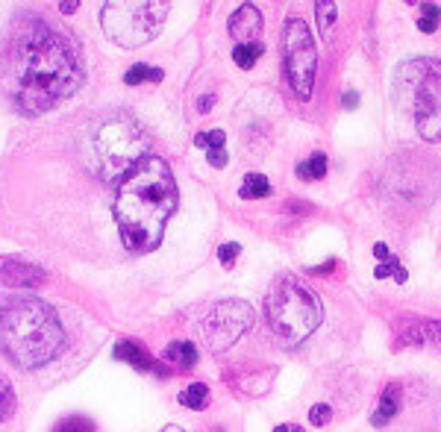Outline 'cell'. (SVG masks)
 Listing matches in <instances>:
<instances>
[{
  "label": "cell",
  "instance_id": "277c9868",
  "mask_svg": "<svg viewBox=\"0 0 441 432\" xmlns=\"http://www.w3.org/2000/svg\"><path fill=\"white\" fill-rule=\"evenodd\" d=\"M150 138L126 112H115L94 129L89 168L103 182H121L147 156Z\"/></svg>",
  "mask_w": 441,
  "mask_h": 432
},
{
  "label": "cell",
  "instance_id": "44dd1931",
  "mask_svg": "<svg viewBox=\"0 0 441 432\" xmlns=\"http://www.w3.org/2000/svg\"><path fill=\"white\" fill-rule=\"evenodd\" d=\"M165 74H162V68H150V65H133L130 71L124 74V82L126 85H141V82H159Z\"/></svg>",
  "mask_w": 441,
  "mask_h": 432
},
{
  "label": "cell",
  "instance_id": "7a4b0ae2",
  "mask_svg": "<svg viewBox=\"0 0 441 432\" xmlns=\"http://www.w3.org/2000/svg\"><path fill=\"white\" fill-rule=\"evenodd\" d=\"M177 209V182L162 156H145L118 182L112 203L118 233L130 253H150L159 247L165 224Z\"/></svg>",
  "mask_w": 441,
  "mask_h": 432
},
{
  "label": "cell",
  "instance_id": "8d00e7d4",
  "mask_svg": "<svg viewBox=\"0 0 441 432\" xmlns=\"http://www.w3.org/2000/svg\"><path fill=\"white\" fill-rule=\"evenodd\" d=\"M162 432H186V429H180V426H165Z\"/></svg>",
  "mask_w": 441,
  "mask_h": 432
},
{
  "label": "cell",
  "instance_id": "d6986e66",
  "mask_svg": "<svg viewBox=\"0 0 441 432\" xmlns=\"http://www.w3.org/2000/svg\"><path fill=\"white\" fill-rule=\"evenodd\" d=\"M238 194L245 197V200L268 197V194H271V182H268V177H262V174H247V177H245V185H241Z\"/></svg>",
  "mask_w": 441,
  "mask_h": 432
},
{
  "label": "cell",
  "instance_id": "d4e9b609",
  "mask_svg": "<svg viewBox=\"0 0 441 432\" xmlns=\"http://www.w3.org/2000/svg\"><path fill=\"white\" fill-rule=\"evenodd\" d=\"M330 417H333V409L326 406V403H315V406L309 409V424L312 426H326V424H330Z\"/></svg>",
  "mask_w": 441,
  "mask_h": 432
},
{
  "label": "cell",
  "instance_id": "ba28073f",
  "mask_svg": "<svg viewBox=\"0 0 441 432\" xmlns=\"http://www.w3.org/2000/svg\"><path fill=\"white\" fill-rule=\"evenodd\" d=\"M282 59H286V80L297 100H309L315 89V71H318V53L315 38H312L306 21L289 18L282 30Z\"/></svg>",
  "mask_w": 441,
  "mask_h": 432
},
{
  "label": "cell",
  "instance_id": "2e32d148",
  "mask_svg": "<svg viewBox=\"0 0 441 432\" xmlns=\"http://www.w3.org/2000/svg\"><path fill=\"white\" fill-rule=\"evenodd\" d=\"M297 177L315 182L321 177H326V153H312L306 162L297 165Z\"/></svg>",
  "mask_w": 441,
  "mask_h": 432
},
{
  "label": "cell",
  "instance_id": "6da1fadb",
  "mask_svg": "<svg viewBox=\"0 0 441 432\" xmlns=\"http://www.w3.org/2000/svg\"><path fill=\"white\" fill-rule=\"evenodd\" d=\"M85 80L82 53L68 33L41 15L15 18L0 50V85L21 115H41Z\"/></svg>",
  "mask_w": 441,
  "mask_h": 432
},
{
  "label": "cell",
  "instance_id": "d590c367",
  "mask_svg": "<svg viewBox=\"0 0 441 432\" xmlns=\"http://www.w3.org/2000/svg\"><path fill=\"white\" fill-rule=\"evenodd\" d=\"M77 9V0H65L62 3V12H74Z\"/></svg>",
  "mask_w": 441,
  "mask_h": 432
},
{
  "label": "cell",
  "instance_id": "4316f807",
  "mask_svg": "<svg viewBox=\"0 0 441 432\" xmlns=\"http://www.w3.org/2000/svg\"><path fill=\"white\" fill-rule=\"evenodd\" d=\"M238 244H221V250H218V259H221V265H226V268H230L233 262H236V259H238Z\"/></svg>",
  "mask_w": 441,
  "mask_h": 432
},
{
  "label": "cell",
  "instance_id": "74e56055",
  "mask_svg": "<svg viewBox=\"0 0 441 432\" xmlns=\"http://www.w3.org/2000/svg\"><path fill=\"white\" fill-rule=\"evenodd\" d=\"M406 3H409V6H415V3H418V0H406Z\"/></svg>",
  "mask_w": 441,
  "mask_h": 432
},
{
  "label": "cell",
  "instance_id": "3957f363",
  "mask_svg": "<svg viewBox=\"0 0 441 432\" xmlns=\"http://www.w3.org/2000/svg\"><path fill=\"white\" fill-rule=\"evenodd\" d=\"M65 347V329L45 300L33 294L9 297L0 309V350L24 370L53 362Z\"/></svg>",
  "mask_w": 441,
  "mask_h": 432
},
{
  "label": "cell",
  "instance_id": "7c38bea8",
  "mask_svg": "<svg viewBox=\"0 0 441 432\" xmlns=\"http://www.w3.org/2000/svg\"><path fill=\"white\" fill-rule=\"evenodd\" d=\"M403 344H426V347H441V321H412L400 329Z\"/></svg>",
  "mask_w": 441,
  "mask_h": 432
},
{
  "label": "cell",
  "instance_id": "ac0fdd59",
  "mask_svg": "<svg viewBox=\"0 0 441 432\" xmlns=\"http://www.w3.org/2000/svg\"><path fill=\"white\" fill-rule=\"evenodd\" d=\"M180 403L186 409L201 412V409H206V403H209V388L203 382H194V385L186 388V391H180Z\"/></svg>",
  "mask_w": 441,
  "mask_h": 432
},
{
  "label": "cell",
  "instance_id": "8fae6325",
  "mask_svg": "<svg viewBox=\"0 0 441 432\" xmlns=\"http://www.w3.org/2000/svg\"><path fill=\"white\" fill-rule=\"evenodd\" d=\"M0 282L9 285V288H36L45 282V271L36 268V265H27V262H0Z\"/></svg>",
  "mask_w": 441,
  "mask_h": 432
},
{
  "label": "cell",
  "instance_id": "9a60e30c",
  "mask_svg": "<svg viewBox=\"0 0 441 432\" xmlns=\"http://www.w3.org/2000/svg\"><path fill=\"white\" fill-rule=\"evenodd\" d=\"M165 359L171 365H180L182 370H191L197 365V347L191 341H171L165 350Z\"/></svg>",
  "mask_w": 441,
  "mask_h": 432
},
{
  "label": "cell",
  "instance_id": "f546056e",
  "mask_svg": "<svg viewBox=\"0 0 441 432\" xmlns=\"http://www.w3.org/2000/svg\"><path fill=\"white\" fill-rule=\"evenodd\" d=\"M341 103H345V109H356L359 94H356V92H345V97H341Z\"/></svg>",
  "mask_w": 441,
  "mask_h": 432
},
{
  "label": "cell",
  "instance_id": "30bf717a",
  "mask_svg": "<svg viewBox=\"0 0 441 432\" xmlns=\"http://www.w3.org/2000/svg\"><path fill=\"white\" fill-rule=\"evenodd\" d=\"M226 27H230V36L238 45H247V41H256V36L262 33V12L253 3H245L233 12V18Z\"/></svg>",
  "mask_w": 441,
  "mask_h": 432
},
{
  "label": "cell",
  "instance_id": "e575fe53",
  "mask_svg": "<svg viewBox=\"0 0 441 432\" xmlns=\"http://www.w3.org/2000/svg\"><path fill=\"white\" fill-rule=\"evenodd\" d=\"M330 268H335V259H330V262H326V265H321V268H312V273H326Z\"/></svg>",
  "mask_w": 441,
  "mask_h": 432
},
{
  "label": "cell",
  "instance_id": "5b68a950",
  "mask_svg": "<svg viewBox=\"0 0 441 432\" xmlns=\"http://www.w3.org/2000/svg\"><path fill=\"white\" fill-rule=\"evenodd\" d=\"M265 318L277 338H282L286 344H301L318 329L321 303L301 282L282 280L265 300Z\"/></svg>",
  "mask_w": 441,
  "mask_h": 432
},
{
  "label": "cell",
  "instance_id": "f1b7e54d",
  "mask_svg": "<svg viewBox=\"0 0 441 432\" xmlns=\"http://www.w3.org/2000/svg\"><path fill=\"white\" fill-rule=\"evenodd\" d=\"M206 159H209V165H212V168H224V165H226V150H224V147L209 150Z\"/></svg>",
  "mask_w": 441,
  "mask_h": 432
},
{
  "label": "cell",
  "instance_id": "7402d4cb",
  "mask_svg": "<svg viewBox=\"0 0 441 432\" xmlns=\"http://www.w3.org/2000/svg\"><path fill=\"white\" fill-rule=\"evenodd\" d=\"M18 400H15V388L6 377H0V421H6V417L15 412Z\"/></svg>",
  "mask_w": 441,
  "mask_h": 432
},
{
  "label": "cell",
  "instance_id": "836d02e7",
  "mask_svg": "<svg viewBox=\"0 0 441 432\" xmlns=\"http://www.w3.org/2000/svg\"><path fill=\"white\" fill-rule=\"evenodd\" d=\"M274 432H303L301 426H294V424H282V426H277Z\"/></svg>",
  "mask_w": 441,
  "mask_h": 432
},
{
  "label": "cell",
  "instance_id": "1f68e13d",
  "mask_svg": "<svg viewBox=\"0 0 441 432\" xmlns=\"http://www.w3.org/2000/svg\"><path fill=\"white\" fill-rule=\"evenodd\" d=\"M374 256L379 259V262H386V259H391V256H389V247H386V244H382V241H379L377 247H374Z\"/></svg>",
  "mask_w": 441,
  "mask_h": 432
},
{
  "label": "cell",
  "instance_id": "83f0119b",
  "mask_svg": "<svg viewBox=\"0 0 441 432\" xmlns=\"http://www.w3.org/2000/svg\"><path fill=\"white\" fill-rule=\"evenodd\" d=\"M397 265H400V262H397V259H386V262H382V265H377V280H386V277H391V273L397 271Z\"/></svg>",
  "mask_w": 441,
  "mask_h": 432
},
{
  "label": "cell",
  "instance_id": "8992f818",
  "mask_svg": "<svg viewBox=\"0 0 441 432\" xmlns=\"http://www.w3.org/2000/svg\"><path fill=\"white\" fill-rule=\"evenodd\" d=\"M171 0H106L101 24L121 48H141L159 36Z\"/></svg>",
  "mask_w": 441,
  "mask_h": 432
},
{
  "label": "cell",
  "instance_id": "9c48e42d",
  "mask_svg": "<svg viewBox=\"0 0 441 432\" xmlns=\"http://www.w3.org/2000/svg\"><path fill=\"white\" fill-rule=\"evenodd\" d=\"M253 326V309L245 300H224L203 318L201 333L212 353H224Z\"/></svg>",
  "mask_w": 441,
  "mask_h": 432
},
{
  "label": "cell",
  "instance_id": "d6a6232c",
  "mask_svg": "<svg viewBox=\"0 0 441 432\" xmlns=\"http://www.w3.org/2000/svg\"><path fill=\"white\" fill-rule=\"evenodd\" d=\"M391 277H394V282H406V280H409V273H406V268H403V265H397V271L391 273Z\"/></svg>",
  "mask_w": 441,
  "mask_h": 432
},
{
  "label": "cell",
  "instance_id": "5bb4252c",
  "mask_svg": "<svg viewBox=\"0 0 441 432\" xmlns=\"http://www.w3.org/2000/svg\"><path fill=\"white\" fill-rule=\"evenodd\" d=\"M397 412H400V388H397V385H386V391H382V397L377 403V412L371 417V424L374 426H386Z\"/></svg>",
  "mask_w": 441,
  "mask_h": 432
},
{
  "label": "cell",
  "instance_id": "4fadbf2b",
  "mask_svg": "<svg viewBox=\"0 0 441 432\" xmlns=\"http://www.w3.org/2000/svg\"><path fill=\"white\" fill-rule=\"evenodd\" d=\"M115 359H118V362L133 365L136 370H159V373H168V370H162L159 365L153 362V356H150L145 347H141L138 341H130V338L121 341L118 347H115Z\"/></svg>",
  "mask_w": 441,
  "mask_h": 432
},
{
  "label": "cell",
  "instance_id": "52a82bcc",
  "mask_svg": "<svg viewBox=\"0 0 441 432\" xmlns=\"http://www.w3.org/2000/svg\"><path fill=\"white\" fill-rule=\"evenodd\" d=\"M400 92L424 141H441V59H415L400 68Z\"/></svg>",
  "mask_w": 441,
  "mask_h": 432
},
{
  "label": "cell",
  "instance_id": "603a6c76",
  "mask_svg": "<svg viewBox=\"0 0 441 432\" xmlns=\"http://www.w3.org/2000/svg\"><path fill=\"white\" fill-rule=\"evenodd\" d=\"M441 27V9L435 3H424V15L418 18V30L421 33H435Z\"/></svg>",
  "mask_w": 441,
  "mask_h": 432
},
{
  "label": "cell",
  "instance_id": "cb8c5ba5",
  "mask_svg": "<svg viewBox=\"0 0 441 432\" xmlns=\"http://www.w3.org/2000/svg\"><path fill=\"white\" fill-rule=\"evenodd\" d=\"M224 141H226L224 129H212V133H197V136H194V144H197V147H209V150L224 147Z\"/></svg>",
  "mask_w": 441,
  "mask_h": 432
},
{
  "label": "cell",
  "instance_id": "e0dca14e",
  "mask_svg": "<svg viewBox=\"0 0 441 432\" xmlns=\"http://www.w3.org/2000/svg\"><path fill=\"white\" fill-rule=\"evenodd\" d=\"M315 18H318L321 36L330 38L333 27H335V0H315Z\"/></svg>",
  "mask_w": 441,
  "mask_h": 432
},
{
  "label": "cell",
  "instance_id": "ffe728a7",
  "mask_svg": "<svg viewBox=\"0 0 441 432\" xmlns=\"http://www.w3.org/2000/svg\"><path fill=\"white\" fill-rule=\"evenodd\" d=\"M265 53V48H262V41H247V45H236V50H233V59H236V65L238 68H253L256 65V59Z\"/></svg>",
  "mask_w": 441,
  "mask_h": 432
},
{
  "label": "cell",
  "instance_id": "484cf974",
  "mask_svg": "<svg viewBox=\"0 0 441 432\" xmlns=\"http://www.w3.org/2000/svg\"><path fill=\"white\" fill-rule=\"evenodd\" d=\"M53 432H92V424L89 421H85V417H65V421L59 424V426H56Z\"/></svg>",
  "mask_w": 441,
  "mask_h": 432
},
{
  "label": "cell",
  "instance_id": "4dcf8cb0",
  "mask_svg": "<svg viewBox=\"0 0 441 432\" xmlns=\"http://www.w3.org/2000/svg\"><path fill=\"white\" fill-rule=\"evenodd\" d=\"M212 103H215V94L201 97V100H197V112H209V109H212Z\"/></svg>",
  "mask_w": 441,
  "mask_h": 432
}]
</instances>
